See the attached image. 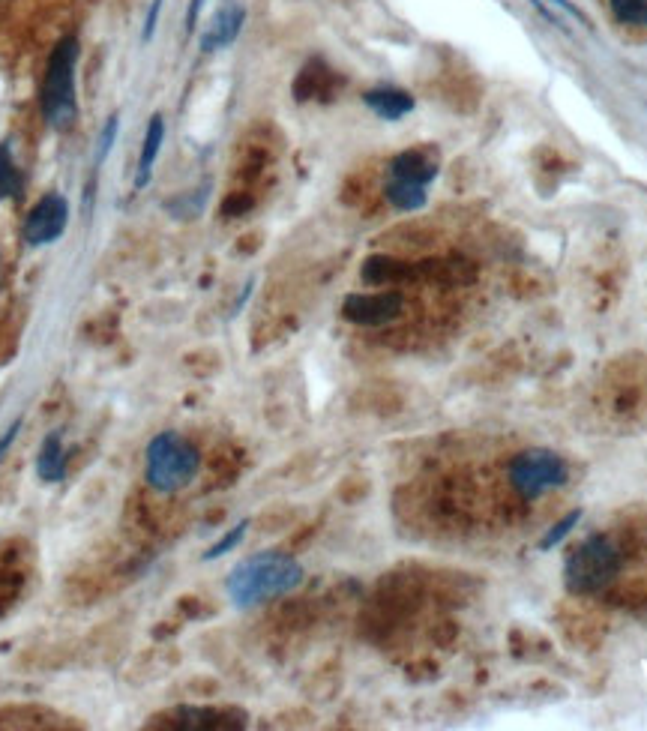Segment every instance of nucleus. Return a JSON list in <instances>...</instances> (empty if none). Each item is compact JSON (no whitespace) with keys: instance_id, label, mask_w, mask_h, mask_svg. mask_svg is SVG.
<instances>
[{"instance_id":"0eeeda50","label":"nucleus","mask_w":647,"mask_h":731,"mask_svg":"<svg viewBox=\"0 0 647 731\" xmlns=\"http://www.w3.org/2000/svg\"><path fill=\"white\" fill-rule=\"evenodd\" d=\"M69 222V207H66V198H60L57 192L45 195L30 213H27V222H24V240L30 246H45V243H54L63 228Z\"/></svg>"},{"instance_id":"ddd939ff","label":"nucleus","mask_w":647,"mask_h":731,"mask_svg":"<svg viewBox=\"0 0 647 731\" xmlns=\"http://www.w3.org/2000/svg\"><path fill=\"white\" fill-rule=\"evenodd\" d=\"M405 276H411V264L396 261V258H384V255H378V258H369V261L363 264V279H366L369 285H387V282H399V279H405Z\"/></svg>"},{"instance_id":"f03ea898","label":"nucleus","mask_w":647,"mask_h":731,"mask_svg":"<svg viewBox=\"0 0 647 731\" xmlns=\"http://www.w3.org/2000/svg\"><path fill=\"white\" fill-rule=\"evenodd\" d=\"M147 483L150 489L171 495L189 486L201 468V453L177 432H159L147 444Z\"/></svg>"},{"instance_id":"2eb2a0df","label":"nucleus","mask_w":647,"mask_h":731,"mask_svg":"<svg viewBox=\"0 0 647 731\" xmlns=\"http://www.w3.org/2000/svg\"><path fill=\"white\" fill-rule=\"evenodd\" d=\"M579 522H582V510H573V513H567L561 522H555V525L543 534V540H540V552H552L555 546H561Z\"/></svg>"},{"instance_id":"4be33fe9","label":"nucleus","mask_w":647,"mask_h":731,"mask_svg":"<svg viewBox=\"0 0 647 731\" xmlns=\"http://www.w3.org/2000/svg\"><path fill=\"white\" fill-rule=\"evenodd\" d=\"M552 3H558V6H561V9H564L567 15H573V18H579L582 24H588V18H585V15H582V12H579V9H576V6H573L570 0H552Z\"/></svg>"},{"instance_id":"f257e3e1","label":"nucleus","mask_w":647,"mask_h":731,"mask_svg":"<svg viewBox=\"0 0 647 731\" xmlns=\"http://www.w3.org/2000/svg\"><path fill=\"white\" fill-rule=\"evenodd\" d=\"M303 582V567L285 552H261L240 561L228 576V597L237 609H252L291 594Z\"/></svg>"},{"instance_id":"20e7f679","label":"nucleus","mask_w":647,"mask_h":731,"mask_svg":"<svg viewBox=\"0 0 647 731\" xmlns=\"http://www.w3.org/2000/svg\"><path fill=\"white\" fill-rule=\"evenodd\" d=\"M621 573V552L609 537H588L579 549L570 552L564 564V585L576 597L600 594Z\"/></svg>"},{"instance_id":"6e6552de","label":"nucleus","mask_w":647,"mask_h":731,"mask_svg":"<svg viewBox=\"0 0 647 731\" xmlns=\"http://www.w3.org/2000/svg\"><path fill=\"white\" fill-rule=\"evenodd\" d=\"M243 18H246V15H243L240 6H225V9L213 18L210 30L201 36V48H204V51H216V48L231 45V42L237 39L240 27H243Z\"/></svg>"},{"instance_id":"6ab92c4d","label":"nucleus","mask_w":647,"mask_h":731,"mask_svg":"<svg viewBox=\"0 0 647 731\" xmlns=\"http://www.w3.org/2000/svg\"><path fill=\"white\" fill-rule=\"evenodd\" d=\"M114 135H117V117H111V120L105 123V129H102V138H99V159H105V153L111 150Z\"/></svg>"},{"instance_id":"4468645a","label":"nucleus","mask_w":647,"mask_h":731,"mask_svg":"<svg viewBox=\"0 0 647 731\" xmlns=\"http://www.w3.org/2000/svg\"><path fill=\"white\" fill-rule=\"evenodd\" d=\"M384 195H387V201L393 204V207H399V210H420L423 204H426V186H420V183H411V180H390L387 186H384Z\"/></svg>"},{"instance_id":"412c9836","label":"nucleus","mask_w":647,"mask_h":731,"mask_svg":"<svg viewBox=\"0 0 647 731\" xmlns=\"http://www.w3.org/2000/svg\"><path fill=\"white\" fill-rule=\"evenodd\" d=\"M159 6H162V0H153V6H150V15H147V24H144V36H150V33H153L156 15H159Z\"/></svg>"},{"instance_id":"a211bd4d","label":"nucleus","mask_w":647,"mask_h":731,"mask_svg":"<svg viewBox=\"0 0 647 731\" xmlns=\"http://www.w3.org/2000/svg\"><path fill=\"white\" fill-rule=\"evenodd\" d=\"M246 528H249V522L243 519L234 531H228L216 546H210V552H204V561H216V558H222V555H228V552H234L240 543H243V537H246Z\"/></svg>"},{"instance_id":"1a4fd4ad","label":"nucleus","mask_w":647,"mask_h":731,"mask_svg":"<svg viewBox=\"0 0 647 731\" xmlns=\"http://www.w3.org/2000/svg\"><path fill=\"white\" fill-rule=\"evenodd\" d=\"M363 102L384 120H399L405 117L411 108H414V96L405 93V90H396V87H378V90H369L363 93Z\"/></svg>"},{"instance_id":"9d476101","label":"nucleus","mask_w":647,"mask_h":731,"mask_svg":"<svg viewBox=\"0 0 647 731\" xmlns=\"http://www.w3.org/2000/svg\"><path fill=\"white\" fill-rule=\"evenodd\" d=\"M390 174H393L396 180H411V183L426 186L429 180H435L438 168H435V162L426 159V153H420V150H405V153H399V156L390 162Z\"/></svg>"},{"instance_id":"9b49d317","label":"nucleus","mask_w":647,"mask_h":731,"mask_svg":"<svg viewBox=\"0 0 647 731\" xmlns=\"http://www.w3.org/2000/svg\"><path fill=\"white\" fill-rule=\"evenodd\" d=\"M36 474L45 483H60L66 477V456H63V441L60 432H51L42 447H39V459H36Z\"/></svg>"},{"instance_id":"f3484780","label":"nucleus","mask_w":647,"mask_h":731,"mask_svg":"<svg viewBox=\"0 0 647 731\" xmlns=\"http://www.w3.org/2000/svg\"><path fill=\"white\" fill-rule=\"evenodd\" d=\"M18 186H21L18 168H15V162H12V156H9V147L0 144V198L15 195Z\"/></svg>"},{"instance_id":"423d86ee","label":"nucleus","mask_w":647,"mask_h":731,"mask_svg":"<svg viewBox=\"0 0 647 731\" xmlns=\"http://www.w3.org/2000/svg\"><path fill=\"white\" fill-rule=\"evenodd\" d=\"M405 309V297L399 291H381V294H351L342 303V318L360 327H384L396 321Z\"/></svg>"},{"instance_id":"39448f33","label":"nucleus","mask_w":647,"mask_h":731,"mask_svg":"<svg viewBox=\"0 0 647 731\" xmlns=\"http://www.w3.org/2000/svg\"><path fill=\"white\" fill-rule=\"evenodd\" d=\"M570 477L567 462L552 450H525L510 462V486L525 498L537 501L552 489H561Z\"/></svg>"},{"instance_id":"f8f14e48","label":"nucleus","mask_w":647,"mask_h":731,"mask_svg":"<svg viewBox=\"0 0 647 731\" xmlns=\"http://www.w3.org/2000/svg\"><path fill=\"white\" fill-rule=\"evenodd\" d=\"M162 138H165V123H162V114H153L150 117V126H147V135H144V150H141V159H138V177H135V189H144L150 183V171H153V162L162 150Z\"/></svg>"},{"instance_id":"7ed1b4c3","label":"nucleus","mask_w":647,"mask_h":731,"mask_svg":"<svg viewBox=\"0 0 647 731\" xmlns=\"http://www.w3.org/2000/svg\"><path fill=\"white\" fill-rule=\"evenodd\" d=\"M75 63H78V42L72 36L60 39L57 48L48 57L45 69V84H42V114L48 126L54 129H69L78 117L75 105Z\"/></svg>"},{"instance_id":"5701e85b","label":"nucleus","mask_w":647,"mask_h":731,"mask_svg":"<svg viewBox=\"0 0 647 731\" xmlns=\"http://www.w3.org/2000/svg\"><path fill=\"white\" fill-rule=\"evenodd\" d=\"M201 3H204V0H192V6H189V18H186V27H189V30H192V27H195V21H198Z\"/></svg>"},{"instance_id":"aec40b11","label":"nucleus","mask_w":647,"mask_h":731,"mask_svg":"<svg viewBox=\"0 0 647 731\" xmlns=\"http://www.w3.org/2000/svg\"><path fill=\"white\" fill-rule=\"evenodd\" d=\"M18 429H21V420H15V423H12V426L6 429V435L0 438V459H3V453L9 450V444L15 441V435H18Z\"/></svg>"},{"instance_id":"dca6fc26","label":"nucleus","mask_w":647,"mask_h":731,"mask_svg":"<svg viewBox=\"0 0 647 731\" xmlns=\"http://www.w3.org/2000/svg\"><path fill=\"white\" fill-rule=\"evenodd\" d=\"M612 12L618 21L633 24V27H647V0H609Z\"/></svg>"}]
</instances>
